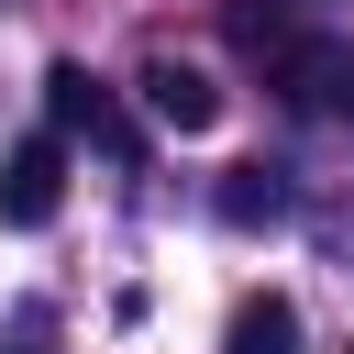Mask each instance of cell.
I'll use <instances>...</instances> for the list:
<instances>
[{"label":"cell","mask_w":354,"mask_h":354,"mask_svg":"<svg viewBox=\"0 0 354 354\" xmlns=\"http://www.w3.org/2000/svg\"><path fill=\"white\" fill-rule=\"evenodd\" d=\"M343 354H354V343H343Z\"/></svg>","instance_id":"cell-9"},{"label":"cell","mask_w":354,"mask_h":354,"mask_svg":"<svg viewBox=\"0 0 354 354\" xmlns=\"http://www.w3.org/2000/svg\"><path fill=\"white\" fill-rule=\"evenodd\" d=\"M221 221H232V232L288 221V177H277V166H232V177H221Z\"/></svg>","instance_id":"cell-4"},{"label":"cell","mask_w":354,"mask_h":354,"mask_svg":"<svg viewBox=\"0 0 354 354\" xmlns=\"http://www.w3.org/2000/svg\"><path fill=\"white\" fill-rule=\"evenodd\" d=\"M133 88H144V122H166V133H210V122H221V88H210L199 66H177V55H144Z\"/></svg>","instance_id":"cell-3"},{"label":"cell","mask_w":354,"mask_h":354,"mask_svg":"<svg viewBox=\"0 0 354 354\" xmlns=\"http://www.w3.org/2000/svg\"><path fill=\"white\" fill-rule=\"evenodd\" d=\"M221 354H299V310L266 288V299H243L232 310V332H221Z\"/></svg>","instance_id":"cell-5"},{"label":"cell","mask_w":354,"mask_h":354,"mask_svg":"<svg viewBox=\"0 0 354 354\" xmlns=\"http://www.w3.org/2000/svg\"><path fill=\"white\" fill-rule=\"evenodd\" d=\"M44 111H55V133H77L88 155L144 166V122H133V111H122V88H111V77H88L77 55H66V66H44Z\"/></svg>","instance_id":"cell-1"},{"label":"cell","mask_w":354,"mask_h":354,"mask_svg":"<svg viewBox=\"0 0 354 354\" xmlns=\"http://www.w3.org/2000/svg\"><path fill=\"white\" fill-rule=\"evenodd\" d=\"M221 22H232V44H243V55H254V66H277V55H288V44H299V22H288V0H232V11H221Z\"/></svg>","instance_id":"cell-6"},{"label":"cell","mask_w":354,"mask_h":354,"mask_svg":"<svg viewBox=\"0 0 354 354\" xmlns=\"http://www.w3.org/2000/svg\"><path fill=\"white\" fill-rule=\"evenodd\" d=\"M321 111H343V122H354V44H332V100H321Z\"/></svg>","instance_id":"cell-7"},{"label":"cell","mask_w":354,"mask_h":354,"mask_svg":"<svg viewBox=\"0 0 354 354\" xmlns=\"http://www.w3.org/2000/svg\"><path fill=\"white\" fill-rule=\"evenodd\" d=\"M55 210H66V144H55V133H22V144L0 155V221H11V232H44Z\"/></svg>","instance_id":"cell-2"},{"label":"cell","mask_w":354,"mask_h":354,"mask_svg":"<svg viewBox=\"0 0 354 354\" xmlns=\"http://www.w3.org/2000/svg\"><path fill=\"white\" fill-rule=\"evenodd\" d=\"M0 354H55V343H44V321H22V332H11Z\"/></svg>","instance_id":"cell-8"}]
</instances>
